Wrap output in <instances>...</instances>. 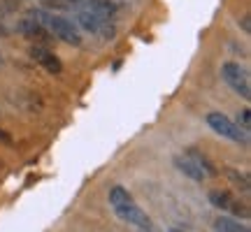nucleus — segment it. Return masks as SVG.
<instances>
[{
    "label": "nucleus",
    "mask_w": 251,
    "mask_h": 232,
    "mask_svg": "<svg viewBox=\"0 0 251 232\" xmlns=\"http://www.w3.org/2000/svg\"><path fill=\"white\" fill-rule=\"evenodd\" d=\"M214 232H249V228L230 216H219L214 221Z\"/></svg>",
    "instance_id": "obj_10"
},
{
    "label": "nucleus",
    "mask_w": 251,
    "mask_h": 232,
    "mask_svg": "<svg viewBox=\"0 0 251 232\" xmlns=\"http://www.w3.org/2000/svg\"><path fill=\"white\" fill-rule=\"evenodd\" d=\"M175 167H177L181 174H186L188 179H193V181H205V172L200 170L186 153H184V156H175Z\"/></svg>",
    "instance_id": "obj_8"
},
{
    "label": "nucleus",
    "mask_w": 251,
    "mask_h": 232,
    "mask_svg": "<svg viewBox=\"0 0 251 232\" xmlns=\"http://www.w3.org/2000/svg\"><path fill=\"white\" fill-rule=\"evenodd\" d=\"M221 77H224V81L240 98L249 102L251 100V79H249V70H247V68H242L240 63L228 61L221 65Z\"/></svg>",
    "instance_id": "obj_4"
},
{
    "label": "nucleus",
    "mask_w": 251,
    "mask_h": 232,
    "mask_svg": "<svg viewBox=\"0 0 251 232\" xmlns=\"http://www.w3.org/2000/svg\"><path fill=\"white\" fill-rule=\"evenodd\" d=\"M186 156H188V158H191L193 162H196L200 170L205 172V177H216V174H219V170H216L214 165H212V161L207 158L205 153L198 151V149H193V146H191V149H186Z\"/></svg>",
    "instance_id": "obj_9"
},
{
    "label": "nucleus",
    "mask_w": 251,
    "mask_h": 232,
    "mask_svg": "<svg viewBox=\"0 0 251 232\" xmlns=\"http://www.w3.org/2000/svg\"><path fill=\"white\" fill-rule=\"evenodd\" d=\"M170 232H181V230H170Z\"/></svg>",
    "instance_id": "obj_16"
},
{
    "label": "nucleus",
    "mask_w": 251,
    "mask_h": 232,
    "mask_svg": "<svg viewBox=\"0 0 251 232\" xmlns=\"http://www.w3.org/2000/svg\"><path fill=\"white\" fill-rule=\"evenodd\" d=\"M205 121H207V125H209L216 135H221V137H226V139L240 144V146H249V144H251L249 133H247V130H242V128L235 123L230 116H226L224 112H209V114L205 116Z\"/></svg>",
    "instance_id": "obj_2"
},
{
    "label": "nucleus",
    "mask_w": 251,
    "mask_h": 232,
    "mask_svg": "<svg viewBox=\"0 0 251 232\" xmlns=\"http://www.w3.org/2000/svg\"><path fill=\"white\" fill-rule=\"evenodd\" d=\"M226 174H228V179H230L237 188H242L244 193H249V177H247L244 172H237V170H230V167H228Z\"/></svg>",
    "instance_id": "obj_11"
},
{
    "label": "nucleus",
    "mask_w": 251,
    "mask_h": 232,
    "mask_svg": "<svg viewBox=\"0 0 251 232\" xmlns=\"http://www.w3.org/2000/svg\"><path fill=\"white\" fill-rule=\"evenodd\" d=\"M28 17L35 19L40 26L47 28V30H49L56 40H61V42H65V45H72V46H79L81 45L79 28H77V23H72L70 19L61 17V14H54V12L42 9V7L30 9V12H28Z\"/></svg>",
    "instance_id": "obj_1"
},
{
    "label": "nucleus",
    "mask_w": 251,
    "mask_h": 232,
    "mask_svg": "<svg viewBox=\"0 0 251 232\" xmlns=\"http://www.w3.org/2000/svg\"><path fill=\"white\" fill-rule=\"evenodd\" d=\"M30 58H33L40 68H45L49 74H61V72H63L61 58H58L51 49H47V46H42V45H33V46H30Z\"/></svg>",
    "instance_id": "obj_7"
},
{
    "label": "nucleus",
    "mask_w": 251,
    "mask_h": 232,
    "mask_svg": "<svg viewBox=\"0 0 251 232\" xmlns=\"http://www.w3.org/2000/svg\"><path fill=\"white\" fill-rule=\"evenodd\" d=\"M209 202L212 207L216 209H221L226 214L230 216H240V218H249V207L240 202V197H235L230 190H224V188H214V190H209Z\"/></svg>",
    "instance_id": "obj_5"
},
{
    "label": "nucleus",
    "mask_w": 251,
    "mask_h": 232,
    "mask_svg": "<svg viewBox=\"0 0 251 232\" xmlns=\"http://www.w3.org/2000/svg\"><path fill=\"white\" fill-rule=\"evenodd\" d=\"M242 28H244V33H249V14L242 19Z\"/></svg>",
    "instance_id": "obj_14"
},
{
    "label": "nucleus",
    "mask_w": 251,
    "mask_h": 232,
    "mask_svg": "<svg viewBox=\"0 0 251 232\" xmlns=\"http://www.w3.org/2000/svg\"><path fill=\"white\" fill-rule=\"evenodd\" d=\"M140 232H158L153 225H149V228H140Z\"/></svg>",
    "instance_id": "obj_15"
},
{
    "label": "nucleus",
    "mask_w": 251,
    "mask_h": 232,
    "mask_svg": "<svg viewBox=\"0 0 251 232\" xmlns=\"http://www.w3.org/2000/svg\"><path fill=\"white\" fill-rule=\"evenodd\" d=\"M235 123L240 125L242 130H247V133H249V130H251V112H249V109H242V112H240V116H237V121H235Z\"/></svg>",
    "instance_id": "obj_12"
},
{
    "label": "nucleus",
    "mask_w": 251,
    "mask_h": 232,
    "mask_svg": "<svg viewBox=\"0 0 251 232\" xmlns=\"http://www.w3.org/2000/svg\"><path fill=\"white\" fill-rule=\"evenodd\" d=\"M0 142L7 144V146H9V144H12V137H9L7 133H2V130H0Z\"/></svg>",
    "instance_id": "obj_13"
},
{
    "label": "nucleus",
    "mask_w": 251,
    "mask_h": 232,
    "mask_svg": "<svg viewBox=\"0 0 251 232\" xmlns=\"http://www.w3.org/2000/svg\"><path fill=\"white\" fill-rule=\"evenodd\" d=\"M75 23H77L81 30L102 35L105 40H112V37H114V23L109 21V17L100 14V12H93V9H77V12H75Z\"/></svg>",
    "instance_id": "obj_3"
},
{
    "label": "nucleus",
    "mask_w": 251,
    "mask_h": 232,
    "mask_svg": "<svg viewBox=\"0 0 251 232\" xmlns=\"http://www.w3.org/2000/svg\"><path fill=\"white\" fill-rule=\"evenodd\" d=\"M112 209H114V214H117L124 223L135 225L137 230H140V228H149V225H153L151 218L147 216V211L140 209V207L133 202V197H130V200H126V202H121V205H114Z\"/></svg>",
    "instance_id": "obj_6"
}]
</instances>
